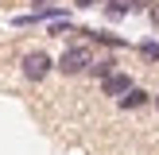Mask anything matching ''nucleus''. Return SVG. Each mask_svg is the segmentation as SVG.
Instances as JSON below:
<instances>
[{
	"label": "nucleus",
	"instance_id": "f257e3e1",
	"mask_svg": "<svg viewBox=\"0 0 159 155\" xmlns=\"http://www.w3.org/2000/svg\"><path fill=\"white\" fill-rule=\"evenodd\" d=\"M93 58H97V54H93L89 43H70L66 51L58 54L54 70H58V74H66V78H78V74H85V70L93 66Z\"/></svg>",
	"mask_w": 159,
	"mask_h": 155
},
{
	"label": "nucleus",
	"instance_id": "f03ea898",
	"mask_svg": "<svg viewBox=\"0 0 159 155\" xmlns=\"http://www.w3.org/2000/svg\"><path fill=\"white\" fill-rule=\"evenodd\" d=\"M51 70H54V58H51L47 51H27V54L20 58V78H23V82H31V85L47 82Z\"/></svg>",
	"mask_w": 159,
	"mask_h": 155
},
{
	"label": "nucleus",
	"instance_id": "7ed1b4c3",
	"mask_svg": "<svg viewBox=\"0 0 159 155\" xmlns=\"http://www.w3.org/2000/svg\"><path fill=\"white\" fill-rule=\"evenodd\" d=\"M132 85H136V82H132V74H124V70H116V74H109L105 82H101V93H105V97H113V101H120L124 93L132 89Z\"/></svg>",
	"mask_w": 159,
	"mask_h": 155
},
{
	"label": "nucleus",
	"instance_id": "20e7f679",
	"mask_svg": "<svg viewBox=\"0 0 159 155\" xmlns=\"http://www.w3.org/2000/svg\"><path fill=\"white\" fill-rule=\"evenodd\" d=\"M152 101H155V97H152V93L144 89V85H132V89L124 93L120 101H116V108H124V113H136V108H148Z\"/></svg>",
	"mask_w": 159,
	"mask_h": 155
},
{
	"label": "nucleus",
	"instance_id": "39448f33",
	"mask_svg": "<svg viewBox=\"0 0 159 155\" xmlns=\"http://www.w3.org/2000/svg\"><path fill=\"white\" fill-rule=\"evenodd\" d=\"M85 74L97 78V82H105L109 74H116V58H113V54H105V58H93V66L85 70Z\"/></svg>",
	"mask_w": 159,
	"mask_h": 155
},
{
	"label": "nucleus",
	"instance_id": "423d86ee",
	"mask_svg": "<svg viewBox=\"0 0 159 155\" xmlns=\"http://www.w3.org/2000/svg\"><path fill=\"white\" fill-rule=\"evenodd\" d=\"M101 8H105V20L109 23H116V20L128 16V0H109V4H101Z\"/></svg>",
	"mask_w": 159,
	"mask_h": 155
},
{
	"label": "nucleus",
	"instance_id": "0eeeda50",
	"mask_svg": "<svg viewBox=\"0 0 159 155\" xmlns=\"http://www.w3.org/2000/svg\"><path fill=\"white\" fill-rule=\"evenodd\" d=\"M136 51H140V54H144V58H148V62H159V39H144V43H140V46H136Z\"/></svg>",
	"mask_w": 159,
	"mask_h": 155
},
{
	"label": "nucleus",
	"instance_id": "6e6552de",
	"mask_svg": "<svg viewBox=\"0 0 159 155\" xmlns=\"http://www.w3.org/2000/svg\"><path fill=\"white\" fill-rule=\"evenodd\" d=\"M12 23L16 27H35V23H43V20H39V12H23V16H12Z\"/></svg>",
	"mask_w": 159,
	"mask_h": 155
},
{
	"label": "nucleus",
	"instance_id": "1a4fd4ad",
	"mask_svg": "<svg viewBox=\"0 0 159 155\" xmlns=\"http://www.w3.org/2000/svg\"><path fill=\"white\" fill-rule=\"evenodd\" d=\"M66 31H78V27H74L70 20H54V23H51V35H66Z\"/></svg>",
	"mask_w": 159,
	"mask_h": 155
},
{
	"label": "nucleus",
	"instance_id": "9d476101",
	"mask_svg": "<svg viewBox=\"0 0 159 155\" xmlns=\"http://www.w3.org/2000/svg\"><path fill=\"white\" fill-rule=\"evenodd\" d=\"M155 0H128V12H148Z\"/></svg>",
	"mask_w": 159,
	"mask_h": 155
},
{
	"label": "nucleus",
	"instance_id": "9b49d317",
	"mask_svg": "<svg viewBox=\"0 0 159 155\" xmlns=\"http://www.w3.org/2000/svg\"><path fill=\"white\" fill-rule=\"evenodd\" d=\"M148 20H152V27L159 31V0H155V4H152V8H148Z\"/></svg>",
	"mask_w": 159,
	"mask_h": 155
},
{
	"label": "nucleus",
	"instance_id": "f8f14e48",
	"mask_svg": "<svg viewBox=\"0 0 159 155\" xmlns=\"http://www.w3.org/2000/svg\"><path fill=\"white\" fill-rule=\"evenodd\" d=\"M101 4V0H74V8H82V12H85V8H97Z\"/></svg>",
	"mask_w": 159,
	"mask_h": 155
},
{
	"label": "nucleus",
	"instance_id": "ddd939ff",
	"mask_svg": "<svg viewBox=\"0 0 159 155\" xmlns=\"http://www.w3.org/2000/svg\"><path fill=\"white\" fill-rule=\"evenodd\" d=\"M31 4H35V8H47V4H54V0H31Z\"/></svg>",
	"mask_w": 159,
	"mask_h": 155
},
{
	"label": "nucleus",
	"instance_id": "4468645a",
	"mask_svg": "<svg viewBox=\"0 0 159 155\" xmlns=\"http://www.w3.org/2000/svg\"><path fill=\"white\" fill-rule=\"evenodd\" d=\"M152 105H155V108H159V93H155V101H152Z\"/></svg>",
	"mask_w": 159,
	"mask_h": 155
},
{
	"label": "nucleus",
	"instance_id": "2eb2a0df",
	"mask_svg": "<svg viewBox=\"0 0 159 155\" xmlns=\"http://www.w3.org/2000/svg\"><path fill=\"white\" fill-rule=\"evenodd\" d=\"M101 4H109V0H101Z\"/></svg>",
	"mask_w": 159,
	"mask_h": 155
}]
</instances>
